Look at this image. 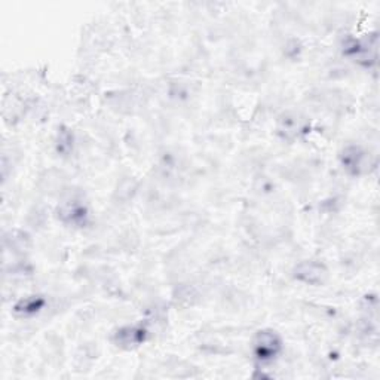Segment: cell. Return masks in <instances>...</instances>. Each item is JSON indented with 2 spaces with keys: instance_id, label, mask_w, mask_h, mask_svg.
Returning a JSON list of instances; mask_svg holds the SVG:
<instances>
[{
  "instance_id": "1",
  "label": "cell",
  "mask_w": 380,
  "mask_h": 380,
  "mask_svg": "<svg viewBox=\"0 0 380 380\" xmlns=\"http://www.w3.org/2000/svg\"><path fill=\"white\" fill-rule=\"evenodd\" d=\"M282 351V341L273 330H260L253 338V352L257 361L272 363Z\"/></svg>"
},
{
  "instance_id": "2",
  "label": "cell",
  "mask_w": 380,
  "mask_h": 380,
  "mask_svg": "<svg viewBox=\"0 0 380 380\" xmlns=\"http://www.w3.org/2000/svg\"><path fill=\"white\" fill-rule=\"evenodd\" d=\"M294 278L307 285H321L327 281L328 271L323 263L306 260L299 263L293 271Z\"/></svg>"
},
{
  "instance_id": "3",
  "label": "cell",
  "mask_w": 380,
  "mask_h": 380,
  "mask_svg": "<svg viewBox=\"0 0 380 380\" xmlns=\"http://www.w3.org/2000/svg\"><path fill=\"white\" fill-rule=\"evenodd\" d=\"M147 330L143 324L127 325L116 330V333L113 334V342H115L116 346H120L123 349H132L145 342Z\"/></svg>"
},
{
  "instance_id": "4",
  "label": "cell",
  "mask_w": 380,
  "mask_h": 380,
  "mask_svg": "<svg viewBox=\"0 0 380 380\" xmlns=\"http://www.w3.org/2000/svg\"><path fill=\"white\" fill-rule=\"evenodd\" d=\"M58 217L67 224L84 226L88 219V210L79 201H67L58 208Z\"/></svg>"
},
{
  "instance_id": "5",
  "label": "cell",
  "mask_w": 380,
  "mask_h": 380,
  "mask_svg": "<svg viewBox=\"0 0 380 380\" xmlns=\"http://www.w3.org/2000/svg\"><path fill=\"white\" fill-rule=\"evenodd\" d=\"M343 168L354 174H361L367 167V153L359 146H347L341 155Z\"/></svg>"
},
{
  "instance_id": "6",
  "label": "cell",
  "mask_w": 380,
  "mask_h": 380,
  "mask_svg": "<svg viewBox=\"0 0 380 380\" xmlns=\"http://www.w3.org/2000/svg\"><path fill=\"white\" fill-rule=\"evenodd\" d=\"M302 129H303V122L297 115H284L280 119L278 132L287 140L296 138L300 134Z\"/></svg>"
},
{
  "instance_id": "7",
  "label": "cell",
  "mask_w": 380,
  "mask_h": 380,
  "mask_svg": "<svg viewBox=\"0 0 380 380\" xmlns=\"http://www.w3.org/2000/svg\"><path fill=\"white\" fill-rule=\"evenodd\" d=\"M44 306H45V300L42 299V297L30 296V297H26V299H23V300H19L15 305L14 311L23 316H30V315L37 314Z\"/></svg>"
},
{
  "instance_id": "8",
  "label": "cell",
  "mask_w": 380,
  "mask_h": 380,
  "mask_svg": "<svg viewBox=\"0 0 380 380\" xmlns=\"http://www.w3.org/2000/svg\"><path fill=\"white\" fill-rule=\"evenodd\" d=\"M57 147H58V152L64 153V155H67V153L71 150V147H73V134H71L70 129L61 128V131L58 132Z\"/></svg>"
}]
</instances>
